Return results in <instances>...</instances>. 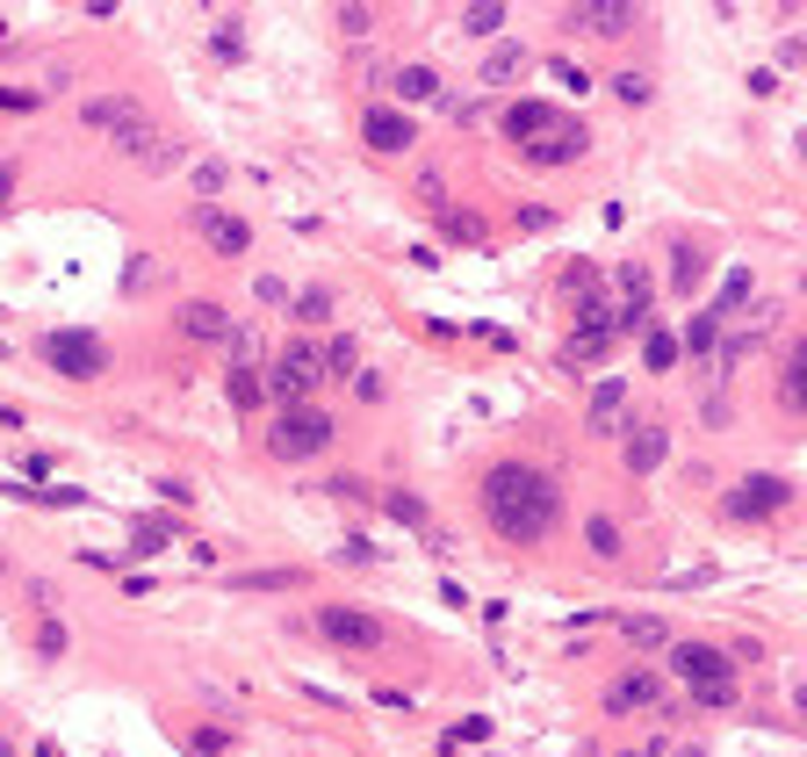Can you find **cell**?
<instances>
[{
  "instance_id": "6da1fadb",
  "label": "cell",
  "mask_w": 807,
  "mask_h": 757,
  "mask_svg": "<svg viewBox=\"0 0 807 757\" xmlns=\"http://www.w3.org/2000/svg\"><path fill=\"white\" fill-rule=\"evenodd\" d=\"M476 505H483V520H491V534L512 541V549H534V541H548L562 527V491H555V476L534 469V462L483 469Z\"/></svg>"
},
{
  "instance_id": "7a4b0ae2",
  "label": "cell",
  "mask_w": 807,
  "mask_h": 757,
  "mask_svg": "<svg viewBox=\"0 0 807 757\" xmlns=\"http://www.w3.org/2000/svg\"><path fill=\"white\" fill-rule=\"evenodd\" d=\"M671 671H678V686L692 692L699 707H736L742 700L736 657H728V649H713V642H671Z\"/></svg>"
},
{
  "instance_id": "3957f363",
  "label": "cell",
  "mask_w": 807,
  "mask_h": 757,
  "mask_svg": "<svg viewBox=\"0 0 807 757\" xmlns=\"http://www.w3.org/2000/svg\"><path fill=\"white\" fill-rule=\"evenodd\" d=\"M317 383H325V354H317L311 332H296V340L274 354V368H267V397H282V412H288V404H311Z\"/></svg>"
},
{
  "instance_id": "277c9868",
  "label": "cell",
  "mask_w": 807,
  "mask_h": 757,
  "mask_svg": "<svg viewBox=\"0 0 807 757\" xmlns=\"http://www.w3.org/2000/svg\"><path fill=\"white\" fill-rule=\"evenodd\" d=\"M267 448L282 454V462H311V454H325L332 448V412H317V404H288V412H274Z\"/></svg>"
},
{
  "instance_id": "5b68a950",
  "label": "cell",
  "mask_w": 807,
  "mask_h": 757,
  "mask_svg": "<svg viewBox=\"0 0 807 757\" xmlns=\"http://www.w3.org/2000/svg\"><path fill=\"white\" fill-rule=\"evenodd\" d=\"M43 361H51L58 375H72V383H95V375L109 368V346H101L95 332H43Z\"/></svg>"
},
{
  "instance_id": "8992f818",
  "label": "cell",
  "mask_w": 807,
  "mask_h": 757,
  "mask_svg": "<svg viewBox=\"0 0 807 757\" xmlns=\"http://www.w3.org/2000/svg\"><path fill=\"white\" fill-rule=\"evenodd\" d=\"M188 224H195V238H203L217 260H238V253L253 246V224H246V217H232L224 203H195V217H188Z\"/></svg>"
},
{
  "instance_id": "52a82bcc",
  "label": "cell",
  "mask_w": 807,
  "mask_h": 757,
  "mask_svg": "<svg viewBox=\"0 0 807 757\" xmlns=\"http://www.w3.org/2000/svg\"><path fill=\"white\" fill-rule=\"evenodd\" d=\"M317 635H325L332 649H383L390 642V628L375 613H361V606H325V613H317Z\"/></svg>"
},
{
  "instance_id": "ba28073f",
  "label": "cell",
  "mask_w": 807,
  "mask_h": 757,
  "mask_svg": "<svg viewBox=\"0 0 807 757\" xmlns=\"http://www.w3.org/2000/svg\"><path fill=\"white\" fill-rule=\"evenodd\" d=\"M794 505V483L786 476H742L736 491H728V512L736 520H771V512H786Z\"/></svg>"
},
{
  "instance_id": "9c48e42d",
  "label": "cell",
  "mask_w": 807,
  "mask_h": 757,
  "mask_svg": "<svg viewBox=\"0 0 807 757\" xmlns=\"http://www.w3.org/2000/svg\"><path fill=\"white\" fill-rule=\"evenodd\" d=\"M663 454H671V426H663V419H634V426L620 433V462H628V476L663 469Z\"/></svg>"
},
{
  "instance_id": "30bf717a",
  "label": "cell",
  "mask_w": 807,
  "mask_h": 757,
  "mask_svg": "<svg viewBox=\"0 0 807 757\" xmlns=\"http://www.w3.org/2000/svg\"><path fill=\"white\" fill-rule=\"evenodd\" d=\"M116 151H124V159H137V166H145V174H174V166H180V145H166L159 130L145 124V116L116 130Z\"/></svg>"
},
{
  "instance_id": "8fae6325",
  "label": "cell",
  "mask_w": 807,
  "mask_h": 757,
  "mask_svg": "<svg viewBox=\"0 0 807 757\" xmlns=\"http://www.w3.org/2000/svg\"><path fill=\"white\" fill-rule=\"evenodd\" d=\"M649 707H663V678L657 671H620L613 686H606V715H649Z\"/></svg>"
},
{
  "instance_id": "7c38bea8",
  "label": "cell",
  "mask_w": 807,
  "mask_h": 757,
  "mask_svg": "<svg viewBox=\"0 0 807 757\" xmlns=\"http://www.w3.org/2000/svg\"><path fill=\"white\" fill-rule=\"evenodd\" d=\"M174 332H188V340L195 346H232V311H224V303H203V296H195V303H180V311H174Z\"/></svg>"
},
{
  "instance_id": "4fadbf2b",
  "label": "cell",
  "mask_w": 807,
  "mask_h": 757,
  "mask_svg": "<svg viewBox=\"0 0 807 757\" xmlns=\"http://www.w3.org/2000/svg\"><path fill=\"white\" fill-rule=\"evenodd\" d=\"M620 311H613V332H649V311H657V289H649V267H620Z\"/></svg>"
},
{
  "instance_id": "5bb4252c",
  "label": "cell",
  "mask_w": 807,
  "mask_h": 757,
  "mask_svg": "<svg viewBox=\"0 0 807 757\" xmlns=\"http://www.w3.org/2000/svg\"><path fill=\"white\" fill-rule=\"evenodd\" d=\"M562 22L584 29V37H628V29H634V8H620V0H577Z\"/></svg>"
},
{
  "instance_id": "9a60e30c",
  "label": "cell",
  "mask_w": 807,
  "mask_h": 757,
  "mask_svg": "<svg viewBox=\"0 0 807 757\" xmlns=\"http://www.w3.org/2000/svg\"><path fill=\"white\" fill-rule=\"evenodd\" d=\"M628 397H634V390L620 383V375H606V383L591 390V412H584V426L599 433V441H606V433H628Z\"/></svg>"
},
{
  "instance_id": "2e32d148",
  "label": "cell",
  "mask_w": 807,
  "mask_h": 757,
  "mask_svg": "<svg viewBox=\"0 0 807 757\" xmlns=\"http://www.w3.org/2000/svg\"><path fill=\"white\" fill-rule=\"evenodd\" d=\"M361 138H368V151H411L419 130H411V116H397V109H383V101H375V109L361 116Z\"/></svg>"
},
{
  "instance_id": "e0dca14e",
  "label": "cell",
  "mask_w": 807,
  "mask_h": 757,
  "mask_svg": "<svg viewBox=\"0 0 807 757\" xmlns=\"http://www.w3.org/2000/svg\"><path fill=\"white\" fill-rule=\"evenodd\" d=\"M520 159H526V166H570V159H584V130L562 124V130H548V138L520 145Z\"/></svg>"
},
{
  "instance_id": "ac0fdd59",
  "label": "cell",
  "mask_w": 807,
  "mask_h": 757,
  "mask_svg": "<svg viewBox=\"0 0 807 757\" xmlns=\"http://www.w3.org/2000/svg\"><path fill=\"white\" fill-rule=\"evenodd\" d=\"M137 116H145V109H137L130 95H95V101H80V124H87V130H101V138H116V130L137 124Z\"/></svg>"
},
{
  "instance_id": "d6986e66",
  "label": "cell",
  "mask_w": 807,
  "mask_h": 757,
  "mask_svg": "<svg viewBox=\"0 0 807 757\" xmlns=\"http://www.w3.org/2000/svg\"><path fill=\"white\" fill-rule=\"evenodd\" d=\"M505 130L520 145H534V138H548V130H562V116H555V101H512V109H505Z\"/></svg>"
},
{
  "instance_id": "ffe728a7",
  "label": "cell",
  "mask_w": 807,
  "mask_h": 757,
  "mask_svg": "<svg viewBox=\"0 0 807 757\" xmlns=\"http://www.w3.org/2000/svg\"><path fill=\"white\" fill-rule=\"evenodd\" d=\"M606 346H613V325H577L570 340H562V368H591Z\"/></svg>"
},
{
  "instance_id": "44dd1931",
  "label": "cell",
  "mask_w": 807,
  "mask_h": 757,
  "mask_svg": "<svg viewBox=\"0 0 807 757\" xmlns=\"http://www.w3.org/2000/svg\"><path fill=\"white\" fill-rule=\"evenodd\" d=\"M397 95H404V101H440V109L454 101L447 87H440V72H433V66H397Z\"/></svg>"
},
{
  "instance_id": "7402d4cb",
  "label": "cell",
  "mask_w": 807,
  "mask_h": 757,
  "mask_svg": "<svg viewBox=\"0 0 807 757\" xmlns=\"http://www.w3.org/2000/svg\"><path fill=\"white\" fill-rule=\"evenodd\" d=\"M332 311H339V303H332V289H303L296 303H288V317H296L303 332H332Z\"/></svg>"
},
{
  "instance_id": "603a6c76",
  "label": "cell",
  "mask_w": 807,
  "mask_h": 757,
  "mask_svg": "<svg viewBox=\"0 0 807 757\" xmlns=\"http://www.w3.org/2000/svg\"><path fill=\"white\" fill-rule=\"evenodd\" d=\"M526 72V43H498L491 58H483V87H512Z\"/></svg>"
},
{
  "instance_id": "cb8c5ba5",
  "label": "cell",
  "mask_w": 807,
  "mask_h": 757,
  "mask_svg": "<svg viewBox=\"0 0 807 757\" xmlns=\"http://www.w3.org/2000/svg\"><path fill=\"white\" fill-rule=\"evenodd\" d=\"M678 346H685V354H692V361H707L713 346H721V317H713V311H707V317H692V325L678 332Z\"/></svg>"
},
{
  "instance_id": "d4e9b609",
  "label": "cell",
  "mask_w": 807,
  "mask_h": 757,
  "mask_svg": "<svg viewBox=\"0 0 807 757\" xmlns=\"http://www.w3.org/2000/svg\"><path fill=\"white\" fill-rule=\"evenodd\" d=\"M224 397H232V412H253V404L267 397V375H253V368H232V375H224Z\"/></svg>"
},
{
  "instance_id": "484cf974",
  "label": "cell",
  "mask_w": 807,
  "mask_h": 757,
  "mask_svg": "<svg viewBox=\"0 0 807 757\" xmlns=\"http://www.w3.org/2000/svg\"><path fill=\"white\" fill-rule=\"evenodd\" d=\"M678 354H685V346H678V332L671 325H649V340H642V361H649V368H678Z\"/></svg>"
},
{
  "instance_id": "4316f807",
  "label": "cell",
  "mask_w": 807,
  "mask_h": 757,
  "mask_svg": "<svg viewBox=\"0 0 807 757\" xmlns=\"http://www.w3.org/2000/svg\"><path fill=\"white\" fill-rule=\"evenodd\" d=\"M325 375H361V340L354 332H332L325 340Z\"/></svg>"
},
{
  "instance_id": "83f0119b",
  "label": "cell",
  "mask_w": 807,
  "mask_h": 757,
  "mask_svg": "<svg viewBox=\"0 0 807 757\" xmlns=\"http://www.w3.org/2000/svg\"><path fill=\"white\" fill-rule=\"evenodd\" d=\"M671 289L678 296L699 289V246H692V238H678V246H671Z\"/></svg>"
},
{
  "instance_id": "f1b7e54d",
  "label": "cell",
  "mask_w": 807,
  "mask_h": 757,
  "mask_svg": "<svg viewBox=\"0 0 807 757\" xmlns=\"http://www.w3.org/2000/svg\"><path fill=\"white\" fill-rule=\"evenodd\" d=\"M584 541H591V556H606V563H620V549H628V541H620V527L606 520V512H591V520H584Z\"/></svg>"
},
{
  "instance_id": "f546056e",
  "label": "cell",
  "mask_w": 807,
  "mask_h": 757,
  "mask_svg": "<svg viewBox=\"0 0 807 757\" xmlns=\"http://www.w3.org/2000/svg\"><path fill=\"white\" fill-rule=\"evenodd\" d=\"M476 744H491V715H469V721H454L447 736H440V750H476Z\"/></svg>"
},
{
  "instance_id": "4dcf8cb0",
  "label": "cell",
  "mask_w": 807,
  "mask_h": 757,
  "mask_svg": "<svg viewBox=\"0 0 807 757\" xmlns=\"http://www.w3.org/2000/svg\"><path fill=\"white\" fill-rule=\"evenodd\" d=\"M383 512H390L397 527H411V534H425V498H411V491H390V498H383Z\"/></svg>"
},
{
  "instance_id": "1f68e13d",
  "label": "cell",
  "mask_w": 807,
  "mask_h": 757,
  "mask_svg": "<svg viewBox=\"0 0 807 757\" xmlns=\"http://www.w3.org/2000/svg\"><path fill=\"white\" fill-rule=\"evenodd\" d=\"M238 584H246V592H296L303 570H296V563H288V570H246Z\"/></svg>"
},
{
  "instance_id": "d6a6232c",
  "label": "cell",
  "mask_w": 807,
  "mask_h": 757,
  "mask_svg": "<svg viewBox=\"0 0 807 757\" xmlns=\"http://www.w3.org/2000/svg\"><path fill=\"white\" fill-rule=\"evenodd\" d=\"M462 29L469 37H498V29H505V8H498V0H476V8H462Z\"/></svg>"
},
{
  "instance_id": "836d02e7",
  "label": "cell",
  "mask_w": 807,
  "mask_h": 757,
  "mask_svg": "<svg viewBox=\"0 0 807 757\" xmlns=\"http://www.w3.org/2000/svg\"><path fill=\"white\" fill-rule=\"evenodd\" d=\"M620 635H628L634 649H663L671 642V628H663V620H649V613H634V620H620Z\"/></svg>"
},
{
  "instance_id": "e575fe53",
  "label": "cell",
  "mask_w": 807,
  "mask_h": 757,
  "mask_svg": "<svg viewBox=\"0 0 807 757\" xmlns=\"http://www.w3.org/2000/svg\"><path fill=\"white\" fill-rule=\"evenodd\" d=\"M188 750H195V757H224V750H232V729L203 721V729H188Z\"/></svg>"
},
{
  "instance_id": "d590c367",
  "label": "cell",
  "mask_w": 807,
  "mask_h": 757,
  "mask_svg": "<svg viewBox=\"0 0 807 757\" xmlns=\"http://www.w3.org/2000/svg\"><path fill=\"white\" fill-rule=\"evenodd\" d=\"M562 289H570L577 303L599 296V267H591V260H570V267H562Z\"/></svg>"
},
{
  "instance_id": "8d00e7d4",
  "label": "cell",
  "mask_w": 807,
  "mask_h": 757,
  "mask_svg": "<svg viewBox=\"0 0 807 757\" xmlns=\"http://www.w3.org/2000/svg\"><path fill=\"white\" fill-rule=\"evenodd\" d=\"M786 404H794V412H807V346L794 354V368H786Z\"/></svg>"
},
{
  "instance_id": "74e56055",
  "label": "cell",
  "mask_w": 807,
  "mask_h": 757,
  "mask_svg": "<svg viewBox=\"0 0 807 757\" xmlns=\"http://www.w3.org/2000/svg\"><path fill=\"white\" fill-rule=\"evenodd\" d=\"M548 72H555V87H570V95H584V87H591V72L577 66V58H548Z\"/></svg>"
},
{
  "instance_id": "f35d334b",
  "label": "cell",
  "mask_w": 807,
  "mask_h": 757,
  "mask_svg": "<svg viewBox=\"0 0 807 757\" xmlns=\"http://www.w3.org/2000/svg\"><path fill=\"white\" fill-rule=\"evenodd\" d=\"M613 95L628 101V109H642L649 101V72H613Z\"/></svg>"
},
{
  "instance_id": "ab89813d",
  "label": "cell",
  "mask_w": 807,
  "mask_h": 757,
  "mask_svg": "<svg viewBox=\"0 0 807 757\" xmlns=\"http://www.w3.org/2000/svg\"><path fill=\"white\" fill-rule=\"evenodd\" d=\"M736 303H750V275H742V267L721 282V296H713V317H721V311H736Z\"/></svg>"
},
{
  "instance_id": "60d3db41",
  "label": "cell",
  "mask_w": 807,
  "mask_h": 757,
  "mask_svg": "<svg viewBox=\"0 0 807 757\" xmlns=\"http://www.w3.org/2000/svg\"><path fill=\"white\" fill-rule=\"evenodd\" d=\"M151 282H159V260H151V253H137V260H130V275H124V289H130V296H145Z\"/></svg>"
},
{
  "instance_id": "b9f144b4",
  "label": "cell",
  "mask_w": 807,
  "mask_h": 757,
  "mask_svg": "<svg viewBox=\"0 0 807 757\" xmlns=\"http://www.w3.org/2000/svg\"><path fill=\"white\" fill-rule=\"evenodd\" d=\"M209 51H217V58H232V66H238V58H246V37H238V22H224L217 37H209Z\"/></svg>"
},
{
  "instance_id": "7bdbcfd3",
  "label": "cell",
  "mask_w": 807,
  "mask_h": 757,
  "mask_svg": "<svg viewBox=\"0 0 807 757\" xmlns=\"http://www.w3.org/2000/svg\"><path fill=\"white\" fill-rule=\"evenodd\" d=\"M354 397H361V404H383V397H390V383H383L375 368H361V375H354Z\"/></svg>"
},
{
  "instance_id": "ee69618b",
  "label": "cell",
  "mask_w": 807,
  "mask_h": 757,
  "mask_svg": "<svg viewBox=\"0 0 807 757\" xmlns=\"http://www.w3.org/2000/svg\"><path fill=\"white\" fill-rule=\"evenodd\" d=\"M339 29H346V37H368V29H375V8H339Z\"/></svg>"
},
{
  "instance_id": "f6af8a7d",
  "label": "cell",
  "mask_w": 807,
  "mask_h": 757,
  "mask_svg": "<svg viewBox=\"0 0 807 757\" xmlns=\"http://www.w3.org/2000/svg\"><path fill=\"white\" fill-rule=\"evenodd\" d=\"M151 549H166V527L159 520H137V556H151Z\"/></svg>"
},
{
  "instance_id": "bcb514c9",
  "label": "cell",
  "mask_w": 807,
  "mask_h": 757,
  "mask_svg": "<svg viewBox=\"0 0 807 757\" xmlns=\"http://www.w3.org/2000/svg\"><path fill=\"white\" fill-rule=\"evenodd\" d=\"M0 109H8V116H29V109H37V95H22V87H0Z\"/></svg>"
},
{
  "instance_id": "7dc6e473",
  "label": "cell",
  "mask_w": 807,
  "mask_h": 757,
  "mask_svg": "<svg viewBox=\"0 0 807 757\" xmlns=\"http://www.w3.org/2000/svg\"><path fill=\"white\" fill-rule=\"evenodd\" d=\"M195 188L217 195V188H224V166H217V159H203V166H195Z\"/></svg>"
},
{
  "instance_id": "c3c4849f",
  "label": "cell",
  "mask_w": 807,
  "mask_h": 757,
  "mask_svg": "<svg viewBox=\"0 0 807 757\" xmlns=\"http://www.w3.org/2000/svg\"><path fill=\"white\" fill-rule=\"evenodd\" d=\"M37 649H43V657H58V649H66V628H58V620H43V635H37Z\"/></svg>"
},
{
  "instance_id": "681fc988",
  "label": "cell",
  "mask_w": 807,
  "mask_h": 757,
  "mask_svg": "<svg viewBox=\"0 0 807 757\" xmlns=\"http://www.w3.org/2000/svg\"><path fill=\"white\" fill-rule=\"evenodd\" d=\"M339 563H354V570H368V563H375V549H368V541H346V549H339Z\"/></svg>"
},
{
  "instance_id": "f907efd6",
  "label": "cell",
  "mask_w": 807,
  "mask_h": 757,
  "mask_svg": "<svg viewBox=\"0 0 807 757\" xmlns=\"http://www.w3.org/2000/svg\"><path fill=\"white\" fill-rule=\"evenodd\" d=\"M520 224H526V232H548V224H555V209H541V203H526V209H520Z\"/></svg>"
},
{
  "instance_id": "816d5d0a",
  "label": "cell",
  "mask_w": 807,
  "mask_h": 757,
  "mask_svg": "<svg viewBox=\"0 0 807 757\" xmlns=\"http://www.w3.org/2000/svg\"><path fill=\"white\" fill-rule=\"evenodd\" d=\"M8 195H14V166H0V209H8Z\"/></svg>"
},
{
  "instance_id": "f5cc1de1",
  "label": "cell",
  "mask_w": 807,
  "mask_h": 757,
  "mask_svg": "<svg viewBox=\"0 0 807 757\" xmlns=\"http://www.w3.org/2000/svg\"><path fill=\"white\" fill-rule=\"evenodd\" d=\"M678 757H707V750H699V744H685V750H678Z\"/></svg>"
},
{
  "instance_id": "db71d44e",
  "label": "cell",
  "mask_w": 807,
  "mask_h": 757,
  "mask_svg": "<svg viewBox=\"0 0 807 757\" xmlns=\"http://www.w3.org/2000/svg\"><path fill=\"white\" fill-rule=\"evenodd\" d=\"M0 757H14V744H8V736H0Z\"/></svg>"
},
{
  "instance_id": "11a10c76",
  "label": "cell",
  "mask_w": 807,
  "mask_h": 757,
  "mask_svg": "<svg viewBox=\"0 0 807 757\" xmlns=\"http://www.w3.org/2000/svg\"><path fill=\"white\" fill-rule=\"evenodd\" d=\"M800 715H807V686H800Z\"/></svg>"
},
{
  "instance_id": "9f6ffc18",
  "label": "cell",
  "mask_w": 807,
  "mask_h": 757,
  "mask_svg": "<svg viewBox=\"0 0 807 757\" xmlns=\"http://www.w3.org/2000/svg\"><path fill=\"white\" fill-rule=\"evenodd\" d=\"M37 757H58V750H37Z\"/></svg>"
},
{
  "instance_id": "6f0895ef",
  "label": "cell",
  "mask_w": 807,
  "mask_h": 757,
  "mask_svg": "<svg viewBox=\"0 0 807 757\" xmlns=\"http://www.w3.org/2000/svg\"><path fill=\"white\" fill-rule=\"evenodd\" d=\"M0 354H8V340H0Z\"/></svg>"
},
{
  "instance_id": "680465c9",
  "label": "cell",
  "mask_w": 807,
  "mask_h": 757,
  "mask_svg": "<svg viewBox=\"0 0 807 757\" xmlns=\"http://www.w3.org/2000/svg\"><path fill=\"white\" fill-rule=\"evenodd\" d=\"M0 570H8V556H0Z\"/></svg>"
}]
</instances>
